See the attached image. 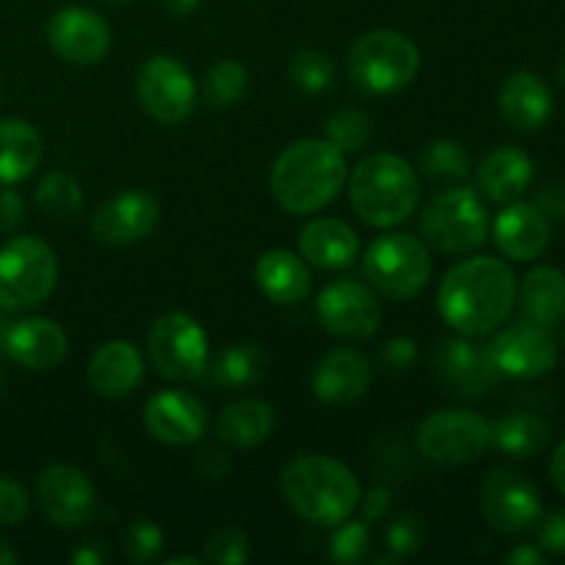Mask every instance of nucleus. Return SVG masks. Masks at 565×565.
<instances>
[{
	"label": "nucleus",
	"mask_w": 565,
	"mask_h": 565,
	"mask_svg": "<svg viewBox=\"0 0 565 565\" xmlns=\"http://www.w3.org/2000/svg\"><path fill=\"white\" fill-rule=\"evenodd\" d=\"M516 303V276L502 259L472 257L441 279L439 315L463 337L500 329Z\"/></svg>",
	"instance_id": "f257e3e1"
},
{
	"label": "nucleus",
	"mask_w": 565,
	"mask_h": 565,
	"mask_svg": "<svg viewBox=\"0 0 565 565\" xmlns=\"http://www.w3.org/2000/svg\"><path fill=\"white\" fill-rule=\"evenodd\" d=\"M345 180V152L326 138H301L276 158L270 193L290 215H309L334 202Z\"/></svg>",
	"instance_id": "f03ea898"
},
{
	"label": "nucleus",
	"mask_w": 565,
	"mask_h": 565,
	"mask_svg": "<svg viewBox=\"0 0 565 565\" xmlns=\"http://www.w3.org/2000/svg\"><path fill=\"white\" fill-rule=\"evenodd\" d=\"M279 489L296 516L315 527H337L356 511L359 480L329 456H296L279 475Z\"/></svg>",
	"instance_id": "7ed1b4c3"
},
{
	"label": "nucleus",
	"mask_w": 565,
	"mask_h": 565,
	"mask_svg": "<svg viewBox=\"0 0 565 565\" xmlns=\"http://www.w3.org/2000/svg\"><path fill=\"white\" fill-rule=\"evenodd\" d=\"M348 196L364 224L390 230L417 210L419 177L401 154L375 152L353 169Z\"/></svg>",
	"instance_id": "20e7f679"
},
{
	"label": "nucleus",
	"mask_w": 565,
	"mask_h": 565,
	"mask_svg": "<svg viewBox=\"0 0 565 565\" xmlns=\"http://www.w3.org/2000/svg\"><path fill=\"white\" fill-rule=\"evenodd\" d=\"M348 72L367 94H392L406 88L419 72V47L401 31L379 28L353 42Z\"/></svg>",
	"instance_id": "39448f33"
},
{
	"label": "nucleus",
	"mask_w": 565,
	"mask_h": 565,
	"mask_svg": "<svg viewBox=\"0 0 565 565\" xmlns=\"http://www.w3.org/2000/svg\"><path fill=\"white\" fill-rule=\"evenodd\" d=\"M58 281V259L39 237H11L0 248V309L28 312L50 298Z\"/></svg>",
	"instance_id": "423d86ee"
},
{
	"label": "nucleus",
	"mask_w": 565,
	"mask_h": 565,
	"mask_svg": "<svg viewBox=\"0 0 565 565\" xmlns=\"http://www.w3.org/2000/svg\"><path fill=\"white\" fill-rule=\"evenodd\" d=\"M419 232L436 252L469 254L489 237V213L472 188H450L425 204Z\"/></svg>",
	"instance_id": "0eeeda50"
},
{
	"label": "nucleus",
	"mask_w": 565,
	"mask_h": 565,
	"mask_svg": "<svg viewBox=\"0 0 565 565\" xmlns=\"http://www.w3.org/2000/svg\"><path fill=\"white\" fill-rule=\"evenodd\" d=\"M430 268L434 265L428 246L408 232L381 235L364 254V274L370 276V285L392 301L417 298L428 287Z\"/></svg>",
	"instance_id": "6e6552de"
},
{
	"label": "nucleus",
	"mask_w": 565,
	"mask_h": 565,
	"mask_svg": "<svg viewBox=\"0 0 565 565\" xmlns=\"http://www.w3.org/2000/svg\"><path fill=\"white\" fill-rule=\"evenodd\" d=\"M417 445L425 461L436 467L472 463L491 447V425L467 408H445L423 419Z\"/></svg>",
	"instance_id": "1a4fd4ad"
},
{
	"label": "nucleus",
	"mask_w": 565,
	"mask_h": 565,
	"mask_svg": "<svg viewBox=\"0 0 565 565\" xmlns=\"http://www.w3.org/2000/svg\"><path fill=\"white\" fill-rule=\"evenodd\" d=\"M147 353L154 370L171 381L199 379L210 364L207 334L185 312H166L154 320L147 334Z\"/></svg>",
	"instance_id": "9d476101"
},
{
	"label": "nucleus",
	"mask_w": 565,
	"mask_h": 565,
	"mask_svg": "<svg viewBox=\"0 0 565 565\" xmlns=\"http://www.w3.org/2000/svg\"><path fill=\"white\" fill-rule=\"evenodd\" d=\"M480 511L489 527L502 535H522L541 522V494L516 469H494L480 486Z\"/></svg>",
	"instance_id": "9b49d317"
},
{
	"label": "nucleus",
	"mask_w": 565,
	"mask_h": 565,
	"mask_svg": "<svg viewBox=\"0 0 565 565\" xmlns=\"http://www.w3.org/2000/svg\"><path fill=\"white\" fill-rule=\"evenodd\" d=\"M136 92L141 108L160 125H180L196 105V83L191 72L171 55H154L141 66Z\"/></svg>",
	"instance_id": "f8f14e48"
},
{
	"label": "nucleus",
	"mask_w": 565,
	"mask_h": 565,
	"mask_svg": "<svg viewBox=\"0 0 565 565\" xmlns=\"http://www.w3.org/2000/svg\"><path fill=\"white\" fill-rule=\"evenodd\" d=\"M486 351L502 379H541L561 362V345L552 331L527 320L500 331Z\"/></svg>",
	"instance_id": "ddd939ff"
},
{
	"label": "nucleus",
	"mask_w": 565,
	"mask_h": 565,
	"mask_svg": "<svg viewBox=\"0 0 565 565\" xmlns=\"http://www.w3.org/2000/svg\"><path fill=\"white\" fill-rule=\"evenodd\" d=\"M430 373L447 395L463 397V401H478L489 395L502 379L486 345H475L461 337L439 342L430 356Z\"/></svg>",
	"instance_id": "4468645a"
},
{
	"label": "nucleus",
	"mask_w": 565,
	"mask_h": 565,
	"mask_svg": "<svg viewBox=\"0 0 565 565\" xmlns=\"http://www.w3.org/2000/svg\"><path fill=\"white\" fill-rule=\"evenodd\" d=\"M315 312H318L320 326L342 340H367L379 331L381 318H384L375 292L353 279L326 285L315 303Z\"/></svg>",
	"instance_id": "2eb2a0df"
},
{
	"label": "nucleus",
	"mask_w": 565,
	"mask_h": 565,
	"mask_svg": "<svg viewBox=\"0 0 565 565\" xmlns=\"http://www.w3.org/2000/svg\"><path fill=\"white\" fill-rule=\"evenodd\" d=\"M36 497L44 516L55 527H83L97 511V489L83 469L72 463H53L36 480Z\"/></svg>",
	"instance_id": "dca6fc26"
},
{
	"label": "nucleus",
	"mask_w": 565,
	"mask_h": 565,
	"mask_svg": "<svg viewBox=\"0 0 565 565\" xmlns=\"http://www.w3.org/2000/svg\"><path fill=\"white\" fill-rule=\"evenodd\" d=\"M47 42L58 58L75 66H94L108 55L110 25L92 9L66 6L47 22Z\"/></svg>",
	"instance_id": "f3484780"
},
{
	"label": "nucleus",
	"mask_w": 565,
	"mask_h": 565,
	"mask_svg": "<svg viewBox=\"0 0 565 565\" xmlns=\"http://www.w3.org/2000/svg\"><path fill=\"white\" fill-rule=\"evenodd\" d=\"M158 218V199L149 191L132 188V191H121L119 196L99 204L97 213L92 215V235L105 246H127V243L152 235Z\"/></svg>",
	"instance_id": "a211bd4d"
},
{
	"label": "nucleus",
	"mask_w": 565,
	"mask_h": 565,
	"mask_svg": "<svg viewBox=\"0 0 565 565\" xmlns=\"http://www.w3.org/2000/svg\"><path fill=\"white\" fill-rule=\"evenodd\" d=\"M143 425L163 445L188 447L207 434L210 414L191 392L163 390L149 397L143 408Z\"/></svg>",
	"instance_id": "6ab92c4d"
},
{
	"label": "nucleus",
	"mask_w": 565,
	"mask_h": 565,
	"mask_svg": "<svg viewBox=\"0 0 565 565\" xmlns=\"http://www.w3.org/2000/svg\"><path fill=\"white\" fill-rule=\"evenodd\" d=\"M373 367L367 356L353 348H337L326 353L312 373V392L326 406H348L367 395Z\"/></svg>",
	"instance_id": "aec40b11"
},
{
	"label": "nucleus",
	"mask_w": 565,
	"mask_h": 565,
	"mask_svg": "<svg viewBox=\"0 0 565 565\" xmlns=\"http://www.w3.org/2000/svg\"><path fill=\"white\" fill-rule=\"evenodd\" d=\"M3 351L25 370H55L66 359L70 340L58 323L47 318L14 320L6 331Z\"/></svg>",
	"instance_id": "412c9836"
},
{
	"label": "nucleus",
	"mask_w": 565,
	"mask_h": 565,
	"mask_svg": "<svg viewBox=\"0 0 565 565\" xmlns=\"http://www.w3.org/2000/svg\"><path fill=\"white\" fill-rule=\"evenodd\" d=\"M552 241L550 218L535 204L511 202L494 221V243L505 257L530 263L541 257Z\"/></svg>",
	"instance_id": "4be33fe9"
},
{
	"label": "nucleus",
	"mask_w": 565,
	"mask_h": 565,
	"mask_svg": "<svg viewBox=\"0 0 565 565\" xmlns=\"http://www.w3.org/2000/svg\"><path fill=\"white\" fill-rule=\"evenodd\" d=\"M143 381V356L132 342L110 340L94 351L88 362V384L97 395L119 401L132 395Z\"/></svg>",
	"instance_id": "5701e85b"
},
{
	"label": "nucleus",
	"mask_w": 565,
	"mask_h": 565,
	"mask_svg": "<svg viewBox=\"0 0 565 565\" xmlns=\"http://www.w3.org/2000/svg\"><path fill=\"white\" fill-rule=\"evenodd\" d=\"M500 114L513 130H541L552 116V92L544 77L527 70L508 75L500 88Z\"/></svg>",
	"instance_id": "b1692460"
},
{
	"label": "nucleus",
	"mask_w": 565,
	"mask_h": 565,
	"mask_svg": "<svg viewBox=\"0 0 565 565\" xmlns=\"http://www.w3.org/2000/svg\"><path fill=\"white\" fill-rule=\"evenodd\" d=\"M533 182V160L519 147H497L478 169V188L497 204H511L524 196Z\"/></svg>",
	"instance_id": "393cba45"
},
{
	"label": "nucleus",
	"mask_w": 565,
	"mask_h": 565,
	"mask_svg": "<svg viewBox=\"0 0 565 565\" xmlns=\"http://www.w3.org/2000/svg\"><path fill=\"white\" fill-rule=\"evenodd\" d=\"M298 248L318 268H345L359 254V235L340 218H315L298 235Z\"/></svg>",
	"instance_id": "a878e982"
},
{
	"label": "nucleus",
	"mask_w": 565,
	"mask_h": 565,
	"mask_svg": "<svg viewBox=\"0 0 565 565\" xmlns=\"http://www.w3.org/2000/svg\"><path fill=\"white\" fill-rule=\"evenodd\" d=\"M257 287L274 303H298L309 296L312 276H309L307 263L298 254L285 252V248H270L257 259L254 268Z\"/></svg>",
	"instance_id": "bb28decb"
},
{
	"label": "nucleus",
	"mask_w": 565,
	"mask_h": 565,
	"mask_svg": "<svg viewBox=\"0 0 565 565\" xmlns=\"http://www.w3.org/2000/svg\"><path fill=\"white\" fill-rule=\"evenodd\" d=\"M519 309L522 320L535 326H552L565 320V274L552 265H539L530 270L519 290Z\"/></svg>",
	"instance_id": "cd10ccee"
},
{
	"label": "nucleus",
	"mask_w": 565,
	"mask_h": 565,
	"mask_svg": "<svg viewBox=\"0 0 565 565\" xmlns=\"http://www.w3.org/2000/svg\"><path fill=\"white\" fill-rule=\"evenodd\" d=\"M44 143L33 125L22 119L0 121V182L14 185L39 169Z\"/></svg>",
	"instance_id": "c85d7f7f"
},
{
	"label": "nucleus",
	"mask_w": 565,
	"mask_h": 565,
	"mask_svg": "<svg viewBox=\"0 0 565 565\" xmlns=\"http://www.w3.org/2000/svg\"><path fill=\"white\" fill-rule=\"evenodd\" d=\"M274 428L276 414L265 401L230 403L218 414V423H215L221 441L237 447V450H252V447L263 445L274 434Z\"/></svg>",
	"instance_id": "c756f323"
},
{
	"label": "nucleus",
	"mask_w": 565,
	"mask_h": 565,
	"mask_svg": "<svg viewBox=\"0 0 565 565\" xmlns=\"http://www.w3.org/2000/svg\"><path fill=\"white\" fill-rule=\"evenodd\" d=\"M552 428L544 417L527 412H513L491 425V445L511 458H533L546 450Z\"/></svg>",
	"instance_id": "7c9ffc66"
},
{
	"label": "nucleus",
	"mask_w": 565,
	"mask_h": 565,
	"mask_svg": "<svg viewBox=\"0 0 565 565\" xmlns=\"http://www.w3.org/2000/svg\"><path fill=\"white\" fill-rule=\"evenodd\" d=\"M210 381L226 390H246L268 373V353L254 342H237V345L224 348L213 364H207Z\"/></svg>",
	"instance_id": "2f4dec72"
},
{
	"label": "nucleus",
	"mask_w": 565,
	"mask_h": 565,
	"mask_svg": "<svg viewBox=\"0 0 565 565\" xmlns=\"http://www.w3.org/2000/svg\"><path fill=\"white\" fill-rule=\"evenodd\" d=\"M36 204L53 221H72L83 210V188L66 171H47L36 188Z\"/></svg>",
	"instance_id": "473e14b6"
},
{
	"label": "nucleus",
	"mask_w": 565,
	"mask_h": 565,
	"mask_svg": "<svg viewBox=\"0 0 565 565\" xmlns=\"http://www.w3.org/2000/svg\"><path fill=\"white\" fill-rule=\"evenodd\" d=\"M419 169H423L425 177L441 182H456L463 180L472 169V160H469V152L458 141H450V138H436L419 154Z\"/></svg>",
	"instance_id": "72a5a7b5"
},
{
	"label": "nucleus",
	"mask_w": 565,
	"mask_h": 565,
	"mask_svg": "<svg viewBox=\"0 0 565 565\" xmlns=\"http://www.w3.org/2000/svg\"><path fill=\"white\" fill-rule=\"evenodd\" d=\"M248 88V72L241 61L224 58L213 64L204 75V99L213 108H232L243 99Z\"/></svg>",
	"instance_id": "f704fd0d"
},
{
	"label": "nucleus",
	"mask_w": 565,
	"mask_h": 565,
	"mask_svg": "<svg viewBox=\"0 0 565 565\" xmlns=\"http://www.w3.org/2000/svg\"><path fill=\"white\" fill-rule=\"evenodd\" d=\"M337 70L320 50H298L290 61V81L303 94H323L334 86Z\"/></svg>",
	"instance_id": "c9c22d12"
},
{
	"label": "nucleus",
	"mask_w": 565,
	"mask_h": 565,
	"mask_svg": "<svg viewBox=\"0 0 565 565\" xmlns=\"http://www.w3.org/2000/svg\"><path fill=\"white\" fill-rule=\"evenodd\" d=\"M326 141L334 143L340 152H359L373 136V121L356 108H342L323 125Z\"/></svg>",
	"instance_id": "e433bc0d"
},
{
	"label": "nucleus",
	"mask_w": 565,
	"mask_h": 565,
	"mask_svg": "<svg viewBox=\"0 0 565 565\" xmlns=\"http://www.w3.org/2000/svg\"><path fill=\"white\" fill-rule=\"evenodd\" d=\"M121 544H125V555L127 561L143 565V563H154L163 552L166 539L163 530L158 527L149 519H136L125 527V535H121Z\"/></svg>",
	"instance_id": "4c0bfd02"
},
{
	"label": "nucleus",
	"mask_w": 565,
	"mask_h": 565,
	"mask_svg": "<svg viewBox=\"0 0 565 565\" xmlns=\"http://www.w3.org/2000/svg\"><path fill=\"white\" fill-rule=\"evenodd\" d=\"M425 544V524L423 519L414 513H401L395 522L386 527V557L392 563L406 561V557L417 555Z\"/></svg>",
	"instance_id": "58836bf2"
},
{
	"label": "nucleus",
	"mask_w": 565,
	"mask_h": 565,
	"mask_svg": "<svg viewBox=\"0 0 565 565\" xmlns=\"http://www.w3.org/2000/svg\"><path fill=\"white\" fill-rule=\"evenodd\" d=\"M252 557L248 535L237 527H221L204 544V561L215 565H243Z\"/></svg>",
	"instance_id": "ea45409f"
},
{
	"label": "nucleus",
	"mask_w": 565,
	"mask_h": 565,
	"mask_svg": "<svg viewBox=\"0 0 565 565\" xmlns=\"http://www.w3.org/2000/svg\"><path fill=\"white\" fill-rule=\"evenodd\" d=\"M370 550V524L364 522H340V530L331 539V557L337 563H359L367 557Z\"/></svg>",
	"instance_id": "a19ab883"
},
{
	"label": "nucleus",
	"mask_w": 565,
	"mask_h": 565,
	"mask_svg": "<svg viewBox=\"0 0 565 565\" xmlns=\"http://www.w3.org/2000/svg\"><path fill=\"white\" fill-rule=\"evenodd\" d=\"M31 511L25 486L0 475V527H17Z\"/></svg>",
	"instance_id": "79ce46f5"
},
{
	"label": "nucleus",
	"mask_w": 565,
	"mask_h": 565,
	"mask_svg": "<svg viewBox=\"0 0 565 565\" xmlns=\"http://www.w3.org/2000/svg\"><path fill=\"white\" fill-rule=\"evenodd\" d=\"M417 362V342L408 337H395V340L384 342L379 353V364L384 367L386 375H403L414 367Z\"/></svg>",
	"instance_id": "37998d69"
},
{
	"label": "nucleus",
	"mask_w": 565,
	"mask_h": 565,
	"mask_svg": "<svg viewBox=\"0 0 565 565\" xmlns=\"http://www.w3.org/2000/svg\"><path fill=\"white\" fill-rule=\"evenodd\" d=\"M541 550L550 555H565V511H555L539 527Z\"/></svg>",
	"instance_id": "c03bdc74"
},
{
	"label": "nucleus",
	"mask_w": 565,
	"mask_h": 565,
	"mask_svg": "<svg viewBox=\"0 0 565 565\" xmlns=\"http://www.w3.org/2000/svg\"><path fill=\"white\" fill-rule=\"evenodd\" d=\"M533 204L550 221H563L565 218V182H550V185L541 188Z\"/></svg>",
	"instance_id": "a18cd8bd"
},
{
	"label": "nucleus",
	"mask_w": 565,
	"mask_h": 565,
	"mask_svg": "<svg viewBox=\"0 0 565 565\" xmlns=\"http://www.w3.org/2000/svg\"><path fill=\"white\" fill-rule=\"evenodd\" d=\"M356 508H362V519L367 524L381 522V519H384L386 513H390V508H392L390 489H384V486H373V489H370L367 494L359 497V505Z\"/></svg>",
	"instance_id": "49530a36"
},
{
	"label": "nucleus",
	"mask_w": 565,
	"mask_h": 565,
	"mask_svg": "<svg viewBox=\"0 0 565 565\" xmlns=\"http://www.w3.org/2000/svg\"><path fill=\"white\" fill-rule=\"evenodd\" d=\"M25 221V202L17 191L11 188H3L0 191V230L11 232Z\"/></svg>",
	"instance_id": "de8ad7c7"
},
{
	"label": "nucleus",
	"mask_w": 565,
	"mask_h": 565,
	"mask_svg": "<svg viewBox=\"0 0 565 565\" xmlns=\"http://www.w3.org/2000/svg\"><path fill=\"white\" fill-rule=\"evenodd\" d=\"M199 472L207 480H221L226 472H230V461H226L224 452L218 450H204L202 458H199Z\"/></svg>",
	"instance_id": "09e8293b"
},
{
	"label": "nucleus",
	"mask_w": 565,
	"mask_h": 565,
	"mask_svg": "<svg viewBox=\"0 0 565 565\" xmlns=\"http://www.w3.org/2000/svg\"><path fill=\"white\" fill-rule=\"evenodd\" d=\"M105 561H108V550L99 541H86V544L72 552V563L75 565H103Z\"/></svg>",
	"instance_id": "8fccbe9b"
},
{
	"label": "nucleus",
	"mask_w": 565,
	"mask_h": 565,
	"mask_svg": "<svg viewBox=\"0 0 565 565\" xmlns=\"http://www.w3.org/2000/svg\"><path fill=\"white\" fill-rule=\"evenodd\" d=\"M505 563H511V565H544L546 557H544V552H539L535 546H516L513 552H508Z\"/></svg>",
	"instance_id": "3c124183"
},
{
	"label": "nucleus",
	"mask_w": 565,
	"mask_h": 565,
	"mask_svg": "<svg viewBox=\"0 0 565 565\" xmlns=\"http://www.w3.org/2000/svg\"><path fill=\"white\" fill-rule=\"evenodd\" d=\"M550 475H552V483H555V489L565 497V439L557 445L555 456H552Z\"/></svg>",
	"instance_id": "603ef678"
},
{
	"label": "nucleus",
	"mask_w": 565,
	"mask_h": 565,
	"mask_svg": "<svg viewBox=\"0 0 565 565\" xmlns=\"http://www.w3.org/2000/svg\"><path fill=\"white\" fill-rule=\"evenodd\" d=\"M199 3H202V0H163L166 11H169V14H174V17L193 14V11L199 9Z\"/></svg>",
	"instance_id": "864d4df0"
},
{
	"label": "nucleus",
	"mask_w": 565,
	"mask_h": 565,
	"mask_svg": "<svg viewBox=\"0 0 565 565\" xmlns=\"http://www.w3.org/2000/svg\"><path fill=\"white\" fill-rule=\"evenodd\" d=\"M20 561V555H17L14 550H11V544L6 539H0V565H14Z\"/></svg>",
	"instance_id": "5fc2aeb1"
},
{
	"label": "nucleus",
	"mask_w": 565,
	"mask_h": 565,
	"mask_svg": "<svg viewBox=\"0 0 565 565\" xmlns=\"http://www.w3.org/2000/svg\"><path fill=\"white\" fill-rule=\"evenodd\" d=\"M9 326H11V320L6 318V315H0V351H3V345H6V331H9Z\"/></svg>",
	"instance_id": "6e6d98bb"
},
{
	"label": "nucleus",
	"mask_w": 565,
	"mask_h": 565,
	"mask_svg": "<svg viewBox=\"0 0 565 565\" xmlns=\"http://www.w3.org/2000/svg\"><path fill=\"white\" fill-rule=\"evenodd\" d=\"M171 565H199V561L193 555H182V557H171Z\"/></svg>",
	"instance_id": "4d7b16f0"
},
{
	"label": "nucleus",
	"mask_w": 565,
	"mask_h": 565,
	"mask_svg": "<svg viewBox=\"0 0 565 565\" xmlns=\"http://www.w3.org/2000/svg\"><path fill=\"white\" fill-rule=\"evenodd\" d=\"M103 3H114V6H119V3H130V0H103Z\"/></svg>",
	"instance_id": "13d9d810"
},
{
	"label": "nucleus",
	"mask_w": 565,
	"mask_h": 565,
	"mask_svg": "<svg viewBox=\"0 0 565 565\" xmlns=\"http://www.w3.org/2000/svg\"><path fill=\"white\" fill-rule=\"evenodd\" d=\"M561 77H563V83H565V61H563V66H561Z\"/></svg>",
	"instance_id": "bf43d9fd"
},
{
	"label": "nucleus",
	"mask_w": 565,
	"mask_h": 565,
	"mask_svg": "<svg viewBox=\"0 0 565 565\" xmlns=\"http://www.w3.org/2000/svg\"><path fill=\"white\" fill-rule=\"evenodd\" d=\"M0 390H3V370H0Z\"/></svg>",
	"instance_id": "052dcab7"
}]
</instances>
